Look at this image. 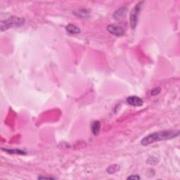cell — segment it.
I'll return each mask as SVG.
<instances>
[{"mask_svg":"<svg viewBox=\"0 0 180 180\" xmlns=\"http://www.w3.org/2000/svg\"><path fill=\"white\" fill-rule=\"evenodd\" d=\"M160 91H161V89L160 87H155L150 91V94L151 96H156L160 92Z\"/></svg>","mask_w":180,"mask_h":180,"instance_id":"11","label":"cell"},{"mask_svg":"<svg viewBox=\"0 0 180 180\" xmlns=\"http://www.w3.org/2000/svg\"><path fill=\"white\" fill-rule=\"evenodd\" d=\"M78 13H82L80 15H79V17L80 18H85V17L88 16V13L87 12H86L85 10H83V11H82V10H79V11H77Z\"/></svg>","mask_w":180,"mask_h":180,"instance_id":"12","label":"cell"},{"mask_svg":"<svg viewBox=\"0 0 180 180\" xmlns=\"http://www.w3.org/2000/svg\"><path fill=\"white\" fill-rule=\"evenodd\" d=\"M25 22V19L18 18L16 16L10 17L6 20H2L1 22V31L8 30V29L11 28L13 27H19L23 25Z\"/></svg>","mask_w":180,"mask_h":180,"instance_id":"2","label":"cell"},{"mask_svg":"<svg viewBox=\"0 0 180 180\" xmlns=\"http://www.w3.org/2000/svg\"><path fill=\"white\" fill-rule=\"evenodd\" d=\"M2 150H5V151H6L7 153H15V154H26L25 153V151H23V150H19V149H4V148H2Z\"/></svg>","mask_w":180,"mask_h":180,"instance_id":"10","label":"cell"},{"mask_svg":"<svg viewBox=\"0 0 180 180\" xmlns=\"http://www.w3.org/2000/svg\"><path fill=\"white\" fill-rule=\"evenodd\" d=\"M179 130H165L155 131L143 137L141 141V144L142 146H148L151 143H155L157 141H164V140L172 139L179 136Z\"/></svg>","mask_w":180,"mask_h":180,"instance_id":"1","label":"cell"},{"mask_svg":"<svg viewBox=\"0 0 180 180\" xmlns=\"http://www.w3.org/2000/svg\"><path fill=\"white\" fill-rule=\"evenodd\" d=\"M127 102L129 105L133 106H141L143 105L142 98L138 97L136 96H131L127 98Z\"/></svg>","mask_w":180,"mask_h":180,"instance_id":"5","label":"cell"},{"mask_svg":"<svg viewBox=\"0 0 180 180\" xmlns=\"http://www.w3.org/2000/svg\"><path fill=\"white\" fill-rule=\"evenodd\" d=\"M126 11H127V8L125 7L120 8L118 10H117V11L115 12V13L113 14V18L116 19V20H118V19L122 18V15L125 14Z\"/></svg>","mask_w":180,"mask_h":180,"instance_id":"8","label":"cell"},{"mask_svg":"<svg viewBox=\"0 0 180 180\" xmlns=\"http://www.w3.org/2000/svg\"><path fill=\"white\" fill-rule=\"evenodd\" d=\"M100 128H101V124L98 121H94L91 124V131L94 135L96 136L98 134L100 131Z\"/></svg>","mask_w":180,"mask_h":180,"instance_id":"7","label":"cell"},{"mask_svg":"<svg viewBox=\"0 0 180 180\" xmlns=\"http://www.w3.org/2000/svg\"><path fill=\"white\" fill-rule=\"evenodd\" d=\"M107 30H108V31L110 34H113V35L115 36H118V37L124 35V32H125V31H124V30L122 28V27L117 26V25H108V27H107Z\"/></svg>","mask_w":180,"mask_h":180,"instance_id":"4","label":"cell"},{"mask_svg":"<svg viewBox=\"0 0 180 180\" xmlns=\"http://www.w3.org/2000/svg\"><path fill=\"white\" fill-rule=\"evenodd\" d=\"M120 169V166L118 165H112L109 166L107 169V172H108L109 174H113V173L117 172V171Z\"/></svg>","mask_w":180,"mask_h":180,"instance_id":"9","label":"cell"},{"mask_svg":"<svg viewBox=\"0 0 180 180\" xmlns=\"http://www.w3.org/2000/svg\"><path fill=\"white\" fill-rule=\"evenodd\" d=\"M38 179H52V178L51 177H46V176H39V177H38Z\"/></svg>","mask_w":180,"mask_h":180,"instance_id":"14","label":"cell"},{"mask_svg":"<svg viewBox=\"0 0 180 180\" xmlns=\"http://www.w3.org/2000/svg\"><path fill=\"white\" fill-rule=\"evenodd\" d=\"M144 1H139L135 6L134 8L131 9L130 12V16H129V20H130V25L131 28L134 30L136 28V25L138 24V20H139V15L140 14V11H141V8H142V5Z\"/></svg>","mask_w":180,"mask_h":180,"instance_id":"3","label":"cell"},{"mask_svg":"<svg viewBox=\"0 0 180 180\" xmlns=\"http://www.w3.org/2000/svg\"><path fill=\"white\" fill-rule=\"evenodd\" d=\"M140 176L138 175H131L127 177V179H140Z\"/></svg>","mask_w":180,"mask_h":180,"instance_id":"13","label":"cell"},{"mask_svg":"<svg viewBox=\"0 0 180 180\" xmlns=\"http://www.w3.org/2000/svg\"><path fill=\"white\" fill-rule=\"evenodd\" d=\"M66 30L69 34H79L81 32L80 29L78 27L72 24H69L66 27Z\"/></svg>","mask_w":180,"mask_h":180,"instance_id":"6","label":"cell"}]
</instances>
